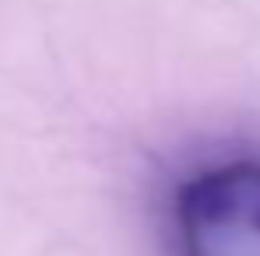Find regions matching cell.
Wrapping results in <instances>:
<instances>
[{
  "label": "cell",
  "instance_id": "1",
  "mask_svg": "<svg viewBox=\"0 0 260 256\" xmlns=\"http://www.w3.org/2000/svg\"><path fill=\"white\" fill-rule=\"evenodd\" d=\"M169 256H260V151L190 162L162 193Z\"/></svg>",
  "mask_w": 260,
  "mask_h": 256
}]
</instances>
